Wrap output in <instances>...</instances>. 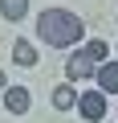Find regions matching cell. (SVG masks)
<instances>
[{"label":"cell","mask_w":118,"mask_h":123,"mask_svg":"<svg viewBox=\"0 0 118 123\" xmlns=\"http://www.w3.org/2000/svg\"><path fill=\"white\" fill-rule=\"evenodd\" d=\"M82 33H86V25L69 8H45L37 17V37L45 45H53V49H69L73 41H82Z\"/></svg>","instance_id":"obj_1"},{"label":"cell","mask_w":118,"mask_h":123,"mask_svg":"<svg viewBox=\"0 0 118 123\" xmlns=\"http://www.w3.org/2000/svg\"><path fill=\"white\" fill-rule=\"evenodd\" d=\"M77 111H82V119L98 123V119L106 115V94H102V90H86V94L77 98Z\"/></svg>","instance_id":"obj_2"},{"label":"cell","mask_w":118,"mask_h":123,"mask_svg":"<svg viewBox=\"0 0 118 123\" xmlns=\"http://www.w3.org/2000/svg\"><path fill=\"white\" fill-rule=\"evenodd\" d=\"M65 74H69L73 82H77V78H90V74H98V62H94L86 49H77V53L65 62Z\"/></svg>","instance_id":"obj_3"},{"label":"cell","mask_w":118,"mask_h":123,"mask_svg":"<svg viewBox=\"0 0 118 123\" xmlns=\"http://www.w3.org/2000/svg\"><path fill=\"white\" fill-rule=\"evenodd\" d=\"M94 78H98V90L102 94H118V62H102Z\"/></svg>","instance_id":"obj_4"},{"label":"cell","mask_w":118,"mask_h":123,"mask_svg":"<svg viewBox=\"0 0 118 123\" xmlns=\"http://www.w3.org/2000/svg\"><path fill=\"white\" fill-rule=\"evenodd\" d=\"M4 107H8L12 115H25V111H29V90H25V86H8V90H4Z\"/></svg>","instance_id":"obj_5"},{"label":"cell","mask_w":118,"mask_h":123,"mask_svg":"<svg viewBox=\"0 0 118 123\" xmlns=\"http://www.w3.org/2000/svg\"><path fill=\"white\" fill-rule=\"evenodd\" d=\"M12 57H16V66H33V62H37L33 41H12Z\"/></svg>","instance_id":"obj_6"},{"label":"cell","mask_w":118,"mask_h":123,"mask_svg":"<svg viewBox=\"0 0 118 123\" xmlns=\"http://www.w3.org/2000/svg\"><path fill=\"white\" fill-rule=\"evenodd\" d=\"M0 12H4V21H21L29 12V0H0Z\"/></svg>","instance_id":"obj_7"},{"label":"cell","mask_w":118,"mask_h":123,"mask_svg":"<svg viewBox=\"0 0 118 123\" xmlns=\"http://www.w3.org/2000/svg\"><path fill=\"white\" fill-rule=\"evenodd\" d=\"M73 103H77V90H73V86H57V90H53V107H57V111H69Z\"/></svg>","instance_id":"obj_8"},{"label":"cell","mask_w":118,"mask_h":123,"mask_svg":"<svg viewBox=\"0 0 118 123\" xmlns=\"http://www.w3.org/2000/svg\"><path fill=\"white\" fill-rule=\"evenodd\" d=\"M86 53H90L94 62H106V53H110V45H106V41H90V45H86Z\"/></svg>","instance_id":"obj_9"},{"label":"cell","mask_w":118,"mask_h":123,"mask_svg":"<svg viewBox=\"0 0 118 123\" xmlns=\"http://www.w3.org/2000/svg\"><path fill=\"white\" fill-rule=\"evenodd\" d=\"M4 90H8V86H4V74H0V94H4Z\"/></svg>","instance_id":"obj_10"}]
</instances>
